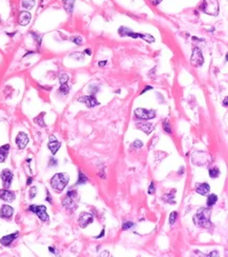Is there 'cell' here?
<instances>
[{"label": "cell", "mask_w": 228, "mask_h": 257, "mask_svg": "<svg viewBox=\"0 0 228 257\" xmlns=\"http://www.w3.org/2000/svg\"><path fill=\"white\" fill-rule=\"evenodd\" d=\"M64 9H66L67 13H72L73 9H74V3H75V0H62Z\"/></svg>", "instance_id": "cell-20"}, {"label": "cell", "mask_w": 228, "mask_h": 257, "mask_svg": "<svg viewBox=\"0 0 228 257\" xmlns=\"http://www.w3.org/2000/svg\"><path fill=\"white\" fill-rule=\"evenodd\" d=\"M156 192V188H155V184H154L153 181L150 182V185H149V189H148V193L150 195H153L154 193Z\"/></svg>", "instance_id": "cell-32"}, {"label": "cell", "mask_w": 228, "mask_h": 257, "mask_svg": "<svg viewBox=\"0 0 228 257\" xmlns=\"http://www.w3.org/2000/svg\"><path fill=\"white\" fill-rule=\"evenodd\" d=\"M68 79H70V76H68L67 74H65V73L61 74V75L59 76V81H60V84L66 83V82L68 81Z\"/></svg>", "instance_id": "cell-26"}, {"label": "cell", "mask_w": 228, "mask_h": 257, "mask_svg": "<svg viewBox=\"0 0 228 257\" xmlns=\"http://www.w3.org/2000/svg\"><path fill=\"white\" fill-rule=\"evenodd\" d=\"M196 191L198 194L206 196V195H208V193L210 191V187H209V184H206V182H204V184H197Z\"/></svg>", "instance_id": "cell-16"}, {"label": "cell", "mask_w": 228, "mask_h": 257, "mask_svg": "<svg viewBox=\"0 0 228 257\" xmlns=\"http://www.w3.org/2000/svg\"><path fill=\"white\" fill-rule=\"evenodd\" d=\"M217 201H218V196H217V195H215V194L208 195V197H207V206L208 207H212Z\"/></svg>", "instance_id": "cell-21"}, {"label": "cell", "mask_w": 228, "mask_h": 257, "mask_svg": "<svg viewBox=\"0 0 228 257\" xmlns=\"http://www.w3.org/2000/svg\"><path fill=\"white\" fill-rule=\"evenodd\" d=\"M200 9L207 15L217 16L219 14V2L218 0H203Z\"/></svg>", "instance_id": "cell-3"}, {"label": "cell", "mask_w": 228, "mask_h": 257, "mask_svg": "<svg viewBox=\"0 0 228 257\" xmlns=\"http://www.w3.org/2000/svg\"><path fill=\"white\" fill-rule=\"evenodd\" d=\"M66 195H67V196H70V197H72V198H75V197L77 196V192H76V191H68Z\"/></svg>", "instance_id": "cell-35"}, {"label": "cell", "mask_w": 228, "mask_h": 257, "mask_svg": "<svg viewBox=\"0 0 228 257\" xmlns=\"http://www.w3.org/2000/svg\"><path fill=\"white\" fill-rule=\"evenodd\" d=\"M137 128L142 130L145 134H150L154 130V125H150V123H139L137 125Z\"/></svg>", "instance_id": "cell-19"}, {"label": "cell", "mask_w": 228, "mask_h": 257, "mask_svg": "<svg viewBox=\"0 0 228 257\" xmlns=\"http://www.w3.org/2000/svg\"><path fill=\"white\" fill-rule=\"evenodd\" d=\"M27 143H28V136L25 133L20 132L17 135V137H16V144H17V147L20 150H22L27 146Z\"/></svg>", "instance_id": "cell-9"}, {"label": "cell", "mask_w": 228, "mask_h": 257, "mask_svg": "<svg viewBox=\"0 0 228 257\" xmlns=\"http://www.w3.org/2000/svg\"><path fill=\"white\" fill-rule=\"evenodd\" d=\"M194 222L196 225L200 228H209L211 225L210 222V210L206 208H201L198 213L194 216Z\"/></svg>", "instance_id": "cell-1"}, {"label": "cell", "mask_w": 228, "mask_h": 257, "mask_svg": "<svg viewBox=\"0 0 228 257\" xmlns=\"http://www.w3.org/2000/svg\"><path fill=\"white\" fill-rule=\"evenodd\" d=\"M1 179L4 189H9V187L12 184V180H13V173H12V171H9V169H4L1 172Z\"/></svg>", "instance_id": "cell-7"}, {"label": "cell", "mask_w": 228, "mask_h": 257, "mask_svg": "<svg viewBox=\"0 0 228 257\" xmlns=\"http://www.w3.org/2000/svg\"><path fill=\"white\" fill-rule=\"evenodd\" d=\"M147 90H151V87H146L145 89H144L143 91H142V93H141V94H144V93H145V92L147 91Z\"/></svg>", "instance_id": "cell-38"}, {"label": "cell", "mask_w": 228, "mask_h": 257, "mask_svg": "<svg viewBox=\"0 0 228 257\" xmlns=\"http://www.w3.org/2000/svg\"><path fill=\"white\" fill-rule=\"evenodd\" d=\"M44 113H41L40 114V116H38V117H36V119H35V122L38 123V125H40V127H45V123L43 122V118H41L42 117V115H43Z\"/></svg>", "instance_id": "cell-27"}, {"label": "cell", "mask_w": 228, "mask_h": 257, "mask_svg": "<svg viewBox=\"0 0 228 257\" xmlns=\"http://www.w3.org/2000/svg\"><path fill=\"white\" fill-rule=\"evenodd\" d=\"M9 152V144L0 147V162H4Z\"/></svg>", "instance_id": "cell-18"}, {"label": "cell", "mask_w": 228, "mask_h": 257, "mask_svg": "<svg viewBox=\"0 0 228 257\" xmlns=\"http://www.w3.org/2000/svg\"><path fill=\"white\" fill-rule=\"evenodd\" d=\"M103 234H104V230H102V232H101V234H100V235H99V236H98V238H101V237H102V236H103Z\"/></svg>", "instance_id": "cell-42"}, {"label": "cell", "mask_w": 228, "mask_h": 257, "mask_svg": "<svg viewBox=\"0 0 228 257\" xmlns=\"http://www.w3.org/2000/svg\"><path fill=\"white\" fill-rule=\"evenodd\" d=\"M62 204L64 208L70 212H74L76 209H77V204H76V202L74 201V198L67 196V195H66V197L62 200Z\"/></svg>", "instance_id": "cell-12"}, {"label": "cell", "mask_w": 228, "mask_h": 257, "mask_svg": "<svg viewBox=\"0 0 228 257\" xmlns=\"http://www.w3.org/2000/svg\"><path fill=\"white\" fill-rule=\"evenodd\" d=\"M224 106H227V97H225L224 99Z\"/></svg>", "instance_id": "cell-41"}, {"label": "cell", "mask_w": 228, "mask_h": 257, "mask_svg": "<svg viewBox=\"0 0 228 257\" xmlns=\"http://www.w3.org/2000/svg\"><path fill=\"white\" fill-rule=\"evenodd\" d=\"M106 63H107V62H106V60L100 61V62L98 63V65H99V66H104V65H106Z\"/></svg>", "instance_id": "cell-37"}, {"label": "cell", "mask_w": 228, "mask_h": 257, "mask_svg": "<svg viewBox=\"0 0 228 257\" xmlns=\"http://www.w3.org/2000/svg\"><path fill=\"white\" fill-rule=\"evenodd\" d=\"M15 193L11 192L9 189H2L0 190V199L6 201V202H12L15 199Z\"/></svg>", "instance_id": "cell-11"}, {"label": "cell", "mask_w": 228, "mask_h": 257, "mask_svg": "<svg viewBox=\"0 0 228 257\" xmlns=\"http://www.w3.org/2000/svg\"><path fill=\"white\" fill-rule=\"evenodd\" d=\"M71 40H72L73 42H75L76 44H78V46H80V44H82V38H81V37H79V36L72 37V38H71Z\"/></svg>", "instance_id": "cell-29"}, {"label": "cell", "mask_w": 228, "mask_h": 257, "mask_svg": "<svg viewBox=\"0 0 228 257\" xmlns=\"http://www.w3.org/2000/svg\"><path fill=\"white\" fill-rule=\"evenodd\" d=\"M87 177L85 176L84 174H83L82 172H79V178H78V182H77V184H86L87 182Z\"/></svg>", "instance_id": "cell-24"}, {"label": "cell", "mask_w": 228, "mask_h": 257, "mask_svg": "<svg viewBox=\"0 0 228 257\" xmlns=\"http://www.w3.org/2000/svg\"><path fill=\"white\" fill-rule=\"evenodd\" d=\"M49 251H51V252H53V253H55V250H54L53 248H49Z\"/></svg>", "instance_id": "cell-43"}, {"label": "cell", "mask_w": 228, "mask_h": 257, "mask_svg": "<svg viewBox=\"0 0 228 257\" xmlns=\"http://www.w3.org/2000/svg\"><path fill=\"white\" fill-rule=\"evenodd\" d=\"M135 115L139 119L148 120L156 117V112L154 110H146V109L138 108L137 110H135Z\"/></svg>", "instance_id": "cell-5"}, {"label": "cell", "mask_w": 228, "mask_h": 257, "mask_svg": "<svg viewBox=\"0 0 228 257\" xmlns=\"http://www.w3.org/2000/svg\"><path fill=\"white\" fill-rule=\"evenodd\" d=\"M47 147H49V149L51 150L52 153H53V154H56L57 152H58V150L60 149L61 143L58 141V140L56 139L55 136L51 135V136H49V144H47Z\"/></svg>", "instance_id": "cell-13"}, {"label": "cell", "mask_w": 228, "mask_h": 257, "mask_svg": "<svg viewBox=\"0 0 228 257\" xmlns=\"http://www.w3.org/2000/svg\"><path fill=\"white\" fill-rule=\"evenodd\" d=\"M94 221V217H92V214L86 213V212H83V213L80 214L79 216V225L81 228H86L89 225Z\"/></svg>", "instance_id": "cell-8"}, {"label": "cell", "mask_w": 228, "mask_h": 257, "mask_svg": "<svg viewBox=\"0 0 228 257\" xmlns=\"http://www.w3.org/2000/svg\"><path fill=\"white\" fill-rule=\"evenodd\" d=\"M204 62V58L203 55H202V52L199 47H194V51H192V55L190 58V63L192 66L197 68V66L202 65Z\"/></svg>", "instance_id": "cell-6"}, {"label": "cell", "mask_w": 228, "mask_h": 257, "mask_svg": "<svg viewBox=\"0 0 228 257\" xmlns=\"http://www.w3.org/2000/svg\"><path fill=\"white\" fill-rule=\"evenodd\" d=\"M35 6V0H22V6L24 9H31Z\"/></svg>", "instance_id": "cell-22"}, {"label": "cell", "mask_w": 228, "mask_h": 257, "mask_svg": "<svg viewBox=\"0 0 228 257\" xmlns=\"http://www.w3.org/2000/svg\"><path fill=\"white\" fill-rule=\"evenodd\" d=\"M85 54H87V55H92V51L89 49H86L85 50Z\"/></svg>", "instance_id": "cell-39"}, {"label": "cell", "mask_w": 228, "mask_h": 257, "mask_svg": "<svg viewBox=\"0 0 228 257\" xmlns=\"http://www.w3.org/2000/svg\"><path fill=\"white\" fill-rule=\"evenodd\" d=\"M78 101L84 103L85 106H89V108H94V106H96L97 104H99V102L97 101V99L95 98L94 96H82L78 99Z\"/></svg>", "instance_id": "cell-10"}, {"label": "cell", "mask_w": 228, "mask_h": 257, "mask_svg": "<svg viewBox=\"0 0 228 257\" xmlns=\"http://www.w3.org/2000/svg\"><path fill=\"white\" fill-rule=\"evenodd\" d=\"M19 233L18 232H15L13 233V234H9V235H6V236H3L1 239H0V244H2V246L4 247H9L12 244V242L14 241L16 238L18 237Z\"/></svg>", "instance_id": "cell-15"}, {"label": "cell", "mask_w": 228, "mask_h": 257, "mask_svg": "<svg viewBox=\"0 0 228 257\" xmlns=\"http://www.w3.org/2000/svg\"><path fill=\"white\" fill-rule=\"evenodd\" d=\"M134 223L132 222H130V221H128V222H125L124 225H123V230H128V229H130L132 227H134Z\"/></svg>", "instance_id": "cell-33"}, {"label": "cell", "mask_w": 228, "mask_h": 257, "mask_svg": "<svg viewBox=\"0 0 228 257\" xmlns=\"http://www.w3.org/2000/svg\"><path fill=\"white\" fill-rule=\"evenodd\" d=\"M31 18H32V15H31L28 12L23 11L20 13L19 15V24L20 25H27L28 22L31 21Z\"/></svg>", "instance_id": "cell-17"}, {"label": "cell", "mask_w": 228, "mask_h": 257, "mask_svg": "<svg viewBox=\"0 0 228 257\" xmlns=\"http://www.w3.org/2000/svg\"><path fill=\"white\" fill-rule=\"evenodd\" d=\"M28 211L36 214L41 221L46 222V221H49V215H47V213H46V208L44 206H35V204H32V206H30V208H28Z\"/></svg>", "instance_id": "cell-4"}, {"label": "cell", "mask_w": 228, "mask_h": 257, "mask_svg": "<svg viewBox=\"0 0 228 257\" xmlns=\"http://www.w3.org/2000/svg\"><path fill=\"white\" fill-rule=\"evenodd\" d=\"M220 175V170L218 168H212L209 170V176L211 178H217Z\"/></svg>", "instance_id": "cell-25"}, {"label": "cell", "mask_w": 228, "mask_h": 257, "mask_svg": "<svg viewBox=\"0 0 228 257\" xmlns=\"http://www.w3.org/2000/svg\"><path fill=\"white\" fill-rule=\"evenodd\" d=\"M14 214V209L12 208L11 206H8V204H4V206L1 207L0 209V217L5 218V219H9L13 216Z\"/></svg>", "instance_id": "cell-14"}, {"label": "cell", "mask_w": 228, "mask_h": 257, "mask_svg": "<svg viewBox=\"0 0 228 257\" xmlns=\"http://www.w3.org/2000/svg\"><path fill=\"white\" fill-rule=\"evenodd\" d=\"M176 219H177V213L173 212V213L170 214V216H169V223L170 225H173V223L176 222Z\"/></svg>", "instance_id": "cell-31"}, {"label": "cell", "mask_w": 228, "mask_h": 257, "mask_svg": "<svg viewBox=\"0 0 228 257\" xmlns=\"http://www.w3.org/2000/svg\"><path fill=\"white\" fill-rule=\"evenodd\" d=\"M161 1H162V0H151V3L155 4V6H157V4H159Z\"/></svg>", "instance_id": "cell-36"}, {"label": "cell", "mask_w": 228, "mask_h": 257, "mask_svg": "<svg viewBox=\"0 0 228 257\" xmlns=\"http://www.w3.org/2000/svg\"><path fill=\"white\" fill-rule=\"evenodd\" d=\"M68 92H70V87H68L66 83H63V84L60 85V89H59V93H61L62 95H67Z\"/></svg>", "instance_id": "cell-23"}, {"label": "cell", "mask_w": 228, "mask_h": 257, "mask_svg": "<svg viewBox=\"0 0 228 257\" xmlns=\"http://www.w3.org/2000/svg\"><path fill=\"white\" fill-rule=\"evenodd\" d=\"M32 180H33L32 178H28V179H27V185H30L31 184H32Z\"/></svg>", "instance_id": "cell-40"}, {"label": "cell", "mask_w": 228, "mask_h": 257, "mask_svg": "<svg viewBox=\"0 0 228 257\" xmlns=\"http://www.w3.org/2000/svg\"><path fill=\"white\" fill-rule=\"evenodd\" d=\"M36 194H37V188L36 187H32V188H31V190H30V198L33 199L35 196H36Z\"/></svg>", "instance_id": "cell-30"}, {"label": "cell", "mask_w": 228, "mask_h": 257, "mask_svg": "<svg viewBox=\"0 0 228 257\" xmlns=\"http://www.w3.org/2000/svg\"><path fill=\"white\" fill-rule=\"evenodd\" d=\"M68 180H70V178H68V176L66 174H64V173H57V174H55L52 177L51 185L56 191L61 192L67 185Z\"/></svg>", "instance_id": "cell-2"}, {"label": "cell", "mask_w": 228, "mask_h": 257, "mask_svg": "<svg viewBox=\"0 0 228 257\" xmlns=\"http://www.w3.org/2000/svg\"><path fill=\"white\" fill-rule=\"evenodd\" d=\"M163 128H164V131H166L167 133H172V128H170V125L167 120L163 122Z\"/></svg>", "instance_id": "cell-28"}, {"label": "cell", "mask_w": 228, "mask_h": 257, "mask_svg": "<svg viewBox=\"0 0 228 257\" xmlns=\"http://www.w3.org/2000/svg\"><path fill=\"white\" fill-rule=\"evenodd\" d=\"M142 146H143V143H142L141 140H136V141L132 143V147H137V149H138V147H142Z\"/></svg>", "instance_id": "cell-34"}]
</instances>
